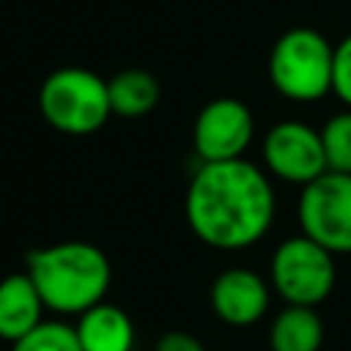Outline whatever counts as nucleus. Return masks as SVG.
I'll return each instance as SVG.
<instances>
[{
	"label": "nucleus",
	"instance_id": "obj_8",
	"mask_svg": "<svg viewBox=\"0 0 351 351\" xmlns=\"http://www.w3.org/2000/svg\"><path fill=\"white\" fill-rule=\"evenodd\" d=\"M252 137H255L252 110L233 96H219L203 104L192 126V145L200 162L244 159Z\"/></svg>",
	"mask_w": 351,
	"mask_h": 351
},
{
	"label": "nucleus",
	"instance_id": "obj_7",
	"mask_svg": "<svg viewBox=\"0 0 351 351\" xmlns=\"http://www.w3.org/2000/svg\"><path fill=\"white\" fill-rule=\"evenodd\" d=\"M261 156L266 173L285 184L307 186L326 173L321 132L304 121H280L269 126L261 143Z\"/></svg>",
	"mask_w": 351,
	"mask_h": 351
},
{
	"label": "nucleus",
	"instance_id": "obj_10",
	"mask_svg": "<svg viewBox=\"0 0 351 351\" xmlns=\"http://www.w3.org/2000/svg\"><path fill=\"white\" fill-rule=\"evenodd\" d=\"M44 299L27 271H14L0 280V340L16 343L44 321Z\"/></svg>",
	"mask_w": 351,
	"mask_h": 351
},
{
	"label": "nucleus",
	"instance_id": "obj_4",
	"mask_svg": "<svg viewBox=\"0 0 351 351\" xmlns=\"http://www.w3.org/2000/svg\"><path fill=\"white\" fill-rule=\"evenodd\" d=\"M335 47L315 27L285 30L269 52V82L280 96L310 104L332 93Z\"/></svg>",
	"mask_w": 351,
	"mask_h": 351
},
{
	"label": "nucleus",
	"instance_id": "obj_15",
	"mask_svg": "<svg viewBox=\"0 0 351 351\" xmlns=\"http://www.w3.org/2000/svg\"><path fill=\"white\" fill-rule=\"evenodd\" d=\"M11 346V351H82L74 326L66 321H41Z\"/></svg>",
	"mask_w": 351,
	"mask_h": 351
},
{
	"label": "nucleus",
	"instance_id": "obj_5",
	"mask_svg": "<svg viewBox=\"0 0 351 351\" xmlns=\"http://www.w3.org/2000/svg\"><path fill=\"white\" fill-rule=\"evenodd\" d=\"M269 282L285 304L318 307L337 282L335 255L304 233L288 236L271 252Z\"/></svg>",
	"mask_w": 351,
	"mask_h": 351
},
{
	"label": "nucleus",
	"instance_id": "obj_11",
	"mask_svg": "<svg viewBox=\"0 0 351 351\" xmlns=\"http://www.w3.org/2000/svg\"><path fill=\"white\" fill-rule=\"evenodd\" d=\"M82 351H132L134 348V324L129 313L112 302H99L74 324Z\"/></svg>",
	"mask_w": 351,
	"mask_h": 351
},
{
	"label": "nucleus",
	"instance_id": "obj_16",
	"mask_svg": "<svg viewBox=\"0 0 351 351\" xmlns=\"http://www.w3.org/2000/svg\"><path fill=\"white\" fill-rule=\"evenodd\" d=\"M332 93L351 110V33L335 47V71H332Z\"/></svg>",
	"mask_w": 351,
	"mask_h": 351
},
{
	"label": "nucleus",
	"instance_id": "obj_3",
	"mask_svg": "<svg viewBox=\"0 0 351 351\" xmlns=\"http://www.w3.org/2000/svg\"><path fill=\"white\" fill-rule=\"evenodd\" d=\"M38 110L55 132L88 137L99 132L112 115L107 80L82 66L55 69L38 88Z\"/></svg>",
	"mask_w": 351,
	"mask_h": 351
},
{
	"label": "nucleus",
	"instance_id": "obj_9",
	"mask_svg": "<svg viewBox=\"0 0 351 351\" xmlns=\"http://www.w3.org/2000/svg\"><path fill=\"white\" fill-rule=\"evenodd\" d=\"M211 310L228 326H252L258 324L271 302V282L252 269H225L211 282Z\"/></svg>",
	"mask_w": 351,
	"mask_h": 351
},
{
	"label": "nucleus",
	"instance_id": "obj_12",
	"mask_svg": "<svg viewBox=\"0 0 351 351\" xmlns=\"http://www.w3.org/2000/svg\"><path fill=\"white\" fill-rule=\"evenodd\" d=\"M324 346V321L315 307H282L269 326L271 351H321Z\"/></svg>",
	"mask_w": 351,
	"mask_h": 351
},
{
	"label": "nucleus",
	"instance_id": "obj_17",
	"mask_svg": "<svg viewBox=\"0 0 351 351\" xmlns=\"http://www.w3.org/2000/svg\"><path fill=\"white\" fill-rule=\"evenodd\" d=\"M154 351H206V346L195 335H189L184 329H173V332H165L156 340Z\"/></svg>",
	"mask_w": 351,
	"mask_h": 351
},
{
	"label": "nucleus",
	"instance_id": "obj_13",
	"mask_svg": "<svg viewBox=\"0 0 351 351\" xmlns=\"http://www.w3.org/2000/svg\"><path fill=\"white\" fill-rule=\"evenodd\" d=\"M107 90H110L112 115H121V118H143L162 99L159 80L145 69L118 71L112 80H107Z\"/></svg>",
	"mask_w": 351,
	"mask_h": 351
},
{
	"label": "nucleus",
	"instance_id": "obj_2",
	"mask_svg": "<svg viewBox=\"0 0 351 351\" xmlns=\"http://www.w3.org/2000/svg\"><path fill=\"white\" fill-rule=\"evenodd\" d=\"M25 271L38 288L44 307L58 315H82L104 302L112 282V266L104 250L77 239L30 250Z\"/></svg>",
	"mask_w": 351,
	"mask_h": 351
},
{
	"label": "nucleus",
	"instance_id": "obj_14",
	"mask_svg": "<svg viewBox=\"0 0 351 351\" xmlns=\"http://www.w3.org/2000/svg\"><path fill=\"white\" fill-rule=\"evenodd\" d=\"M321 145L326 156V170L332 173H351V110H340L318 129Z\"/></svg>",
	"mask_w": 351,
	"mask_h": 351
},
{
	"label": "nucleus",
	"instance_id": "obj_1",
	"mask_svg": "<svg viewBox=\"0 0 351 351\" xmlns=\"http://www.w3.org/2000/svg\"><path fill=\"white\" fill-rule=\"evenodd\" d=\"M186 225L214 250L239 252L258 244L277 214L271 176L250 159L200 162L184 197Z\"/></svg>",
	"mask_w": 351,
	"mask_h": 351
},
{
	"label": "nucleus",
	"instance_id": "obj_6",
	"mask_svg": "<svg viewBox=\"0 0 351 351\" xmlns=\"http://www.w3.org/2000/svg\"><path fill=\"white\" fill-rule=\"evenodd\" d=\"M299 225L307 239L332 255H351V173H321L302 186Z\"/></svg>",
	"mask_w": 351,
	"mask_h": 351
}]
</instances>
